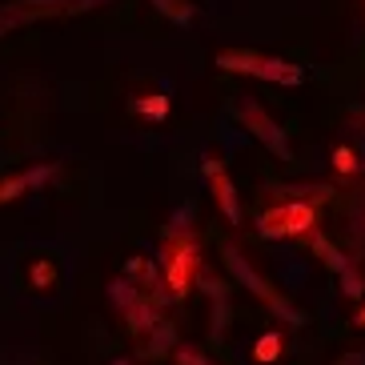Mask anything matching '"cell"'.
I'll return each mask as SVG.
<instances>
[{
	"label": "cell",
	"mask_w": 365,
	"mask_h": 365,
	"mask_svg": "<svg viewBox=\"0 0 365 365\" xmlns=\"http://www.w3.org/2000/svg\"><path fill=\"white\" fill-rule=\"evenodd\" d=\"M53 277H56L53 261H36V265H33V285H36V289H44V285H48Z\"/></svg>",
	"instance_id": "ffe728a7"
},
{
	"label": "cell",
	"mask_w": 365,
	"mask_h": 365,
	"mask_svg": "<svg viewBox=\"0 0 365 365\" xmlns=\"http://www.w3.org/2000/svg\"><path fill=\"white\" fill-rule=\"evenodd\" d=\"M153 9L165 12L173 24H189V21H193V9H189L185 0H153Z\"/></svg>",
	"instance_id": "4fadbf2b"
},
{
	"label": "cell",
	"mask_w": 365,
	"mask_h": 365,
	"mask_svg": "<svg viewBox=\"0 0 365 365\" xmlns=\"http://www.w3.org/2000/svg\"><path fill=\"white\" fill-rule=\"evenodd\" d=\"M173 361H177V365H213V361H209V354L197 349V345H177V349H173Z\"/></svg>",
	"instance_id": "2e32d148"
},
{
	"label": "cell",
	"mask_w": 365,
	"mask_h": 365,
	"mask_svg": "<svg viewBox=\"0 0 365 365\" xmlns=\"http://www.w3.org/2000/svg\"><path fill=\"white\" fill-rule=\"evenodd\" d=\"M305 245H309L313 253H317V257H322L325 265H329L333 273H337V277H341L345 269H354V261L345 257V253H341V249H337V245H329V241H325V233H322V229H313V233H305Z\"/></svg>",
	"instance_id": "9c48e42d"
},
{
	"label": "cell",
	"mask_w": 365,
	"mask_h": 365,
	"mask_svg": "<svg viewBox=\"0 0 365 365\" xmlns=\"http://www.w3.org/2000/svg\"><path fill=\"white\" fill-rule=\"evenodd\" d=\"M117 365H129V361H117Z\"/></svg>",
	"instance_id": "603a6c76"
},
{
	"label": "cell",
	"mask_w": 365,
	"mask_h": 365,
	"mask_svg": "<svg viewBox=\"0 0 365 365\" xmlns=\"http://www.w3.org/2000/svg\"><path fill=\"white\" fill-rule=\"evenodd\" d=\"M140 297H145V293H140V285H137L133 277H117L113 285H108V301H113V305H117L120 313L133 309V305H137Z\"/></svg>",
	"instance_id": "7c38bea8"
},
{
	"label": "cell",
	"mask_w": 365,
	"mask_h": 365,
	"mask_svg": "<svg viewBox=\"0 0 365 365\" xmlns=\"http://www.w3.org/2000/svg\"><path fill=\"white\" fill-rule=\"evenodd\" d=\"M354 325H365V305H361V313L354 317Z\"/></svg>",
	"instance_id": "7402d4cb"
},
{
	"label": "cell",
	"mask_w": 365,
	"mask_h": 365,
	"mask_svg": "<svg viewBox=\"0 0 365 365\" xmlns=\"http://www.w3.org/2000/svg\"><path fill=\"white\" fill-rule=\"evenodd\" d=\"M333 169L345 173V177H349V173H357V157H354V149L337 145V149H333Z\"/></svg>",
	"instance_id": "d6986e66"
},
{
	"label": "cell",
	"mask_w": 365,
	"mask_h": 365,
	"mask_svg": "<svg viewBox=\"0 0 365 365\" xmlns=\"http://www.w3.org/2000/svg\"><path fill=\"white\" fill-rule=\"evenodd\" d=\"M337 365H365V354H357V349H354V354H345Z\"/></svg>",
	"instance_id": "44dd1931"
},
{
	"label": "cell",
	"mask_w": 365,
	"mask_h": 365,
	"mask_svg": "<svg viewBox=\"0 0 365 365\" xmlns=\"http://www.w3.org/2000/svg\"><path fill=\"white\" fill-rule=\"evenodd\" d=\"M133 108H137L140 117L161 120L165 113H169V97H140V101H133Z\"/></svg>",
	"instance_id": "9a60e30c"
},
{
	"label": "cell",
	"mask_w": 365,
	"mask_h": 365,
	"mask_svg": "<svg viewBox=\"0 0 365 365\" xmlns=\"http://www.w3.org/2000/svg\"><path fill=\"white\" fill-rule=\"evenodd\" d=\"M253 357L257 361H277L281 357V333H261V341H257V349H253Z\"/></svg>",
	"instance_id": "5bb4252c"
},
{
	"label": "cell",
	"mask_w": 365,
	"mask_h": 365,
	"mask_svg": "<svg viewBox=\"0 0 365 365\" xmlns=\"http://www.w3.org/2000/svg\"><path fill=\"white\" fill-rule=\"evenodd\" d=\"M125 322H129L133 333H153L161 325V313H157V301L153 297H140L133 309H125Z\"/></svg>",
	"instance_id": "30bf717a"
},
{
	"label": "cell",
	"mask_w": 365,
	"mask_h": 365,
	"mask_svg": "<svg viewBox=\"0 0 365 365\" xmlns=\"http://www.w3.org/2000/svg\"><path fill=\"white\" fill-rule=\"evenodd\" d=\"M217 68H225V73H245V76L265 81V85H285V88L305 81V68L301 65L281 61V56L253 53V48H225V53H217Z\"/></svg>",
	"instance_id": "7a4b0ae2"
},
{
	"label": "cell",
	"mask_w": 365,
	"mask_h": 365,
	"mask_svg": "<svg viewBox=\"0 0 365 365\" xmlns=\"http://www.w3.org/2000/svg\"><path fill=\"white\" fill-rule=\"evenodd\" d=\"M337 281H341V293H345V297H361V293H365V281H361V273H357V265L345 269Z\"/></svg>",
	"instance_id": "e0dca14e"
},
{
	"label": "cell",
	"mask_w": 365,
	"mask_h": 365,
	"mask_svg": "<svg viewBox=\"0 0 365 365\" xmlns=\"http://www.w3.org/2000/svg\"><path fill=\"white\" fill-rule=\"evenodd\" d=\"M101 0H21L12 9L0 12V36L9 33L16 21H41V16H68V12H85Z\"/></svg>",
	"instance_id": "8992f818"
},
{
	"label": "cell",
	"mask_w": 365,
	"mask_h": 365,
	"mask_svg": "<svg viewBox=\"0 0 365 365\" xmlns=\"http://www.w3.org/2000/svg\"><path fill=\"white\" fill-rule=\"evenodd\" d=\"M129 277L133 281H140V293L145 297H153V301H161V269H157V261H145V257H137V261H129Z\"/></svg>",
	"instance_id": "8fae6325"
},
{
	"label": "cell",
	"mask_w": 365,
	"mask_h": 365,
	"mask_svg": "<svg viewBox=\"0 0 365 365\" xmlns=\"http://www.w3.org/2000/svg\"><path fill=\"white\" fill-rule=\"evenodd\" d=\"M169 345H173V329H169V325H157V329H153V341H149V354L153 357H161L165 354V349H169ZM173 349H177V345H173Z\"/></svg>",
	"instance_id": "ac0fdd59"
},
{
	"label": "cell",
	"mask_w": 365,
	"mask_h": 365,
	"mask_svg": "<svg viewBox=\"0 0 365 365\" xmlns=\"http://www.w3.org/2000/svg\"><path fill=\"white\" fill-rule=\"evenodd\" d=\"M317 229V201H285L277 209H269V213L257 217V233L261 237H305Z\"/></svg>",
	"instance_id": "277c9868"
},
{
	"label": "cell",
	"mask_w": 365,
	"mask_h": 365,
	"mask_svg": "<svg viewBox=\"0 0 365 365\" xmlns=\"http://www.w3.org/2000/svg\"><path fill=\"white\" fill-rule=\"evenodd\" d=\"M161 273H165V289H169L173 301H181L185 293L197 285L201 277V249H197V233L189 229H169L161 249Z\"/></svg>",
	"instance_id": "6da1fadb"
},
{
	"label": "cell",
	"mask_w": 365,
	"mask_h": 365,
	"mask_svg": "<svg viewBox=\"0 0 365 365\" xmlns=\"http://www.w3.org/2000/svg\"><path fill=\"white\" fill-rule=\"evenodd\" d=\"M233 113H237V120L249 129V137H257L261 145L273 153V157H281V161H293V149H289V137H285V129H281L277 120L269 117L257 101H237Z\"/></svg>",
	"instance_id": "5b68a950"
},
{
	"label": "cell",
	"mask_w": 365,
	"mask_h": 365,
	"mask_svg": "<svg viewBox=\"0 0 365 365\" xmlns=\"http://www.w3.org/2000/svg\"><path fill=\"white\" fill-rule=\"evenodd\" d=\"M205 177H209V189H213V197H217L221 217H225L229 225H241V197H237L233 181H229V173L221 169V161H217V157H205Z\"/></svg>",
	"instance_id": "52a82bcc"
},
{
	"label": "cell",
	"mask_w": 365,
	"mask_h": 365,
	"mask_svg": "<svg viewBox=\"0 0 365 365\" xmlns=\"http://www.w3.org/2000/svg\"><path fill=\"white\" fill-rule=\"evenodd\" d=\"M48 177H56V165H33V169L4 177V181H0V205L16 201V197L29 193V189H41V185L48 181Z\"/></svg>",
	"instance_id": "ba28073f"
},
{
	"label": "cell",
	"mask_w": 365,
	"mask_h": 365,
	"mask_svg": "<svg viewBox=\"0 0 365 365\" xmlns=\"http://www.w3.org/2000/svg\"><path fill=\"white\" fill-rule=\"evenodd\" d=\"M225 265H229V273H233V277L241 281V285H245V289L253 293V297H257L269 313H277V317H285L289 325H305V313H301L289 297H281V293L273 289V285H269L265 277H261L257 269H253L245 257H241V249H237V245H225Z\"/></svg>",
	"instance_id": "3957f363"
}]
</instances>
